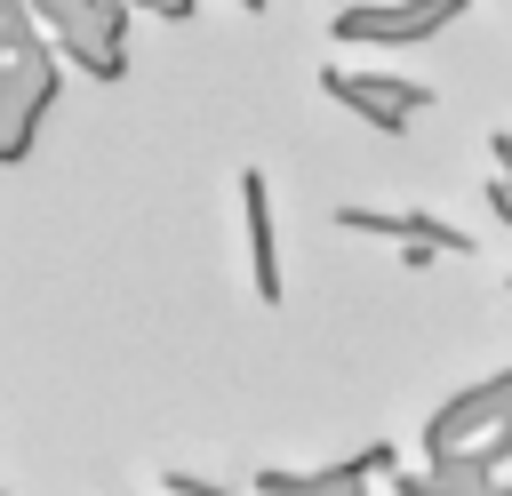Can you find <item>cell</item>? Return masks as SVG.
<instances>
[{"instance_id":"cell-1","label":"cell","mask_w":512,"mask_h":496,"mask_svg":"<svg viewBox=\"0 0 512 496\" xmlns=\"http://www.w3.org/2000/svg\"><path fill=\"white\" fill-rule=\"evenodd\" d=\"M64 96V64L24 0H0V168H16L40 144V120Z\"/></svg>"},{"instance_id":"cell-2","label":"cell","mask_w":512,"mask_h":496,"mask_svg":"<svg viewBox=\"0 0 512 496\" xmlns=\"http://www.w3.org/2000/svg\"><path fill=\"white\" fill-rule=\"evenodd\" d=\"M24 8L88 80H120L128 72V8L120 0H24Z\"/></svg>"},{"instance_id":"cell-3","label":"cell","mask_w":512,"mask_h":496,"mask_svg":"<svg viewBox=\"0 0 512 496\" xmlns=\"http://www.w3.org/2000/svg\"><path fill=\"white\" fill-rule=\"evenodd\" d=\"M464 8L472 0H352V8H336V40L344 48H424V40H440L448 24H464Z\"/></svg>"},{"instance_id":"cell-4","label":"cell","mask_w":512,"mask_h":496,"mask_svg":"<svg viewBox=\"0 0 512 496\" xmlns=\"http://www.w3.org/2000/svg\"><path fill=\"white\" fill-rule=\"evenodd\" d=\"M320 88L352 112V120H368L376 136H408L424 112H432V88L424 80H400V72H360V64H328L320 72Z\"/></svg>"},{"instance_id":"cell-5","label":"cell","mask_w":512,"mask_h":496,"mask_svg":"<svg viewBox=\"0 0 512 496\" xmlns=\"http://www.w3.org/2000/svg\"><path fill=\"white\" fill-rule=\"evenodd\" d=\"M336 232H368V240H392V248H424V256H472V232L432 216V208H368V200H344L336 208Z\"/></svg>"},{"instance_id":"cell-6","label":"cell","mask_w":512,"mask_h":496,"mask_svg":"<svg viewBox=\"0 0 512 496\" xmlns=\"http://www.w3.org/2000/svg\"><path fill=\"white\" fill-rule=\"evenodd\" d=\"M504 416H512V368H496V376L464 384L448 408H432V424H424V456H440V448H456V440H472V432H488V424H504Z\"/></svg>"},{"instance_id":"cell-7","label":"cell","mask_w":512,"mask_h":496,"mask_svg":"<svg viewBox=\"0 0 512 496\" xmlns=\"http://www.w3.org/2000/svg\"><path fill=\"white\" fill-rule=\"evenodd\" d=\"M240 208H248V272H256V304H280L288 280H280V224H272V176H264V168L240 176Z\"/></svg>"},{"instance_id":"cell-8","label":"cell","mask_w":512,"mask_h":496,"mask_svg":"<svg viewBox=\"0 0 512 496\" xmlns=\"http://www.w3.org/2000/svg\"><path fill=\"white\" fill-rule=\"evenodd\" d=\"M400 496H512V480H464V488H448V480L408 472V480H400Z\"/></svg>"},{"instance_id":"cell-9","label":"cell","mask_w":512,"mask_h":496,"mask_svg":"<svg viewBox=\"0 0 512 496\" xmlns=\"http://www.w3.org/2000/svg\"><path fill=\"white\" fill-rule=\"evenodd\" d=\"M168 496H264V488H224V480H192V472H176Z\"/></svg>"},{"instance_id":"cell-10","label":"cell","mask_w":512,"mask_h":496,"mask_svg":"<svg viewBox=\"0 0 512 496\" xmlns=\"http://www.w3.org/2000/svg\"><path fill=\"white\" fill-rule=\"evenodd\" d=\"M120 8H144V16H160V24H184L200 0H120Z\"/></svg>"},{"instance_id":"cell-11","label":"cell","mask_w":512,"mask_h":496,"mask_svg":"<svg viewBox=\"0 0 512 496\" xmlns=\"http://www.w3.org/2000/svg\"><path fill=\"white\" fill-rule=\"evenodd\" d=\"M232 8H256V16H264V0H232Z\"/></svg>"}]
</instances>
